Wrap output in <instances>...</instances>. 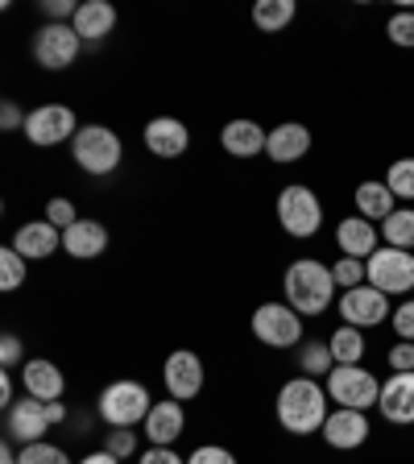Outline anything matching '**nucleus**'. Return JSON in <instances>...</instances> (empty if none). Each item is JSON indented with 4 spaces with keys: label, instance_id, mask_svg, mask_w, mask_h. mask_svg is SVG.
<instances>
[{
    "label": "nucleus",
    "instance_id": "14",
    "mask_svg": "<svg viewBox=\"0 0 414 464\" xmlns=\"http://www.w3.org/2000/svg\"><path fill=\"white\" fill-rule=\"evenodd\" d=\"M377 411L394 427H414V373H390L381 382Z\"/></svg>",
    "mask_w": 414,
    "mask_h": 464
},
{
    "label": "nucleus",
    "instance_id": "45",
    "mask_svg": "<svg viewBox=\"0 0 414 464\" xmlns=\"http://www.w3.org/2000/svg\"><path fill=\"white\" fill-rule=\"evenodd\" d=\"M79 464H120V456H112V452H91V456H83Z\"/></svg>",
    "mask_w": 414,
    "mask_h": 464
},
{
    "label": "nucleus",
    "instance_id": "18",
    "mask_svg": "<svg viewBox=\"0 0 414 464\" xmlns=\"http://www.w3.org/2000/svg\"><path fill=\"white\" fill-rule=\"evenodd\" d=\"M265 154H270L278 166H290V162H299V158H307L311 154V129L299 125V121H286V125L270 129Z\"/></svg>",
    "mask_w": 414,
    "mask_h": 464
},
{
    "label": "nucleus",
    "instance_id": "23",
    "mask_svg": "<svg viewBox=\"0 0 414 464\" xmlns=\"http://www.w3.org/2000/svg\"><path fill=\"white\" fill-rule=\"evenodd\" d=\"M63 249L71 253V257L87 261V257H100V253L108 249V228L100 220H79L71 224L67 232H63Z\"/></svg>",
    "mask_w": 414,
    "mask_h": 464
},
{
    "label": "nucleus",
    "instance_id": "13",
    "mask_svg": "<svg viewBox=\"0 0 414 464\" xmlns=\"http://www.w3.org/2000/svg\"><path fill=\"white\" fill-rule=\"evenodd\" d=\"M162 377H166V390H170L174 402H191L203 390V361L195 357L191 348H178V353L166 357Z\"/></svg>",
    "mask_w": 414,
    "mask_h": 464
},
{
    "label": "nucleus",
    "instance_id": "43",
    "mask_svg": "<svg viewBox=\"0 0 414 464\" xmlns=\"http://www.w3.org/2000/svg\"><path fill=\"white\" fill-rule=\"evenodd\" d=\"M75 13H79V5H71V0H46V17L50 21H75Z\"/></svg>",
    "mask_w": 414,
    "mask_h": 464
},
{
    "label": "nucleus",
    "instance_id": "17",
    "mask_svg": "<svg viewBox=\"0 0 414 464\" xmlns=\"http://www.w3.org/2000/svg\"><path fill=\"white\" fill-rule=\"evenodd\" d=\"M187 145H191V133L178 116H154L149 125H145V150L154 158H178L187 154Z\"/></svg>",
    "mask_w": 414,
    "mask_h": 464
},
{
    "label": "nucleus",
    "instance_id": "44",
    "mask_svg": "<svg viewBox=\"0 0 414 464\" xmlns=\"http://www.w3.org/2000/svg\"><path fill=\"white\" fill-rule=\"evenodd\" d=\"M0 406H5V411L13 406V377H9V373L0 377Z\"/></svg>",
    "mask_w": 414,
    "mask_h": 464
},
{
    "label": "nucleus",
    "instance_id": "21",
    "mask_svg": "<svg viewBox=\"0 0 414 464\" xmlns=\"http://www.w3.org/2000/svg\"><path fill=\"white\" fill-rule=\"evenodd\" d=\"M265 141H270V133H265L257 121H228V125L220 129L224 154H232V158H257V154H265Z\"/></svg>",
    "mask_w": 414,
    "mask_h": 464
},
{
    "label": "nucleus",
    "instance_id": "32",
    "mask_svg": "<svg viewBox=\"0 0 414 464\" xmlns=\"http://www.w3.org/2000/svg\"><path fill=\"white\" fill-rule=\"evenodd\" d=\"M21 464H71V456L63 452L58 444H46V440H38V444H25V448H21Z\"/></svg>",
    "mask_w": 414,
    "mask_h": 464
},
{
    "label": "nucleus",
    "instance_id": "24",
    "mask_svg": "<svg viewBox=\"0 0 414 464\" xmlns=\"http://www.w3.org/2000/svg\"><path fill=\"white\" fill-rule=\"evenodd\" d=\"M394 212H398V199H394V191L386 187V179H365V183L357 187V216L381 224V220H390Z\"/></svg>",
    "mask_w": 414,
    "mask_h": 464
},
{
    "label": "nucleus",
    "instance_id": "35",
    "mask_svg": "<svg viewBox=\"0 0 414 464\" xmlns=\"http://www.w3.org/2000/svg\"><path fill=\"white\" fill-rule=\"evenodd\" d=\"M46 220L54 224L58 232H67L71 224H79V216H75V203H71V199H63V195H54V199L46 203Z\"/></svg>",
    "mask_w": 414,
    "mask_h": 464
},
{
    "label": "nucleus",
    "instance_id": "40",
    "mask_svg": "<svg viewBox=\"0 0 414 464\" xmlns=\"http://www.w3.org/2000/svg\"><path fill=\"white\" fill-rule=\"evenodd\" d=\"M104 452H112V456H133L137 452V435L129 431V427H116L112 435H108V448Z\"/></svg>",
    "mask_w": 414,
    "mask_h": 464
},
{
    "label": "nucleus",
    "instance_id": "29",
    "mask_svg": "<svg viewBox=\"0 0 414 464\" xmlns=\"http://www.w3.org/2000/svg\"><path fill=\"white\" fill-rule=\"evenodd\" d=\"M381 241L394 249H414V208H398L390 220H381Z\"/></svg>",
    "mask_w": 414,
    "mask_h": 464
},
{
    "label": "nucleus",
    "instance_id": "3",
    "mask_svg": "<svg viewBox=\"0 0 414 464\" xmlns=\"http://www.w3.org/2000/svg\"><path fill=\"white\" fill-rule=\"evenodd\" d=\"M71 154H75V162L83 166L87 174L104 179V174H112L116 166H120L125 145H120V137H116L108 125H83L75 137H71Z\"/></svg>",
    "mask_w": 414,
    "mask_h": 464
},
{
    "label": "nucleus",
    "instance_id": "38",
    "mask_svg": "<svg viewBox=\"0 0 414 464\" xmlns=\"http://www.w3.org/2000/svg\"><path fill=\"white\" fill-rule=\"evenodd\" d=\"M187 464H236V456L228 448H216V444H203L187 456Z\"/></svg>",
    "mask_w": 414,
    "mask_h": 464
},
{
    "label": "nucleus",
    "instance_id": "2",
    "mask_svg": "<svg viewBox=\"0 0 414 464\" xmlns=\"http://www.w3.org/2000/svg\"><path fill=\"white\" fill-rule=\"evenodd\" d=\"M282 290H286V303L299 311V315H323L340 286H336V278H332V266H323V261H315V257H299V261H290L286 278H282Z\"/></svg>",
    "mask_w": 414,
    "mask_h": 464
},
{
    "label": "nucleus",
    "instance_id": "34",
    "mask_svg": "<svg viewBox=\"0 0 414 464\" xmlns=\"http://www.w3.org/2000/svg\"><path fill=\"white\" fill-rule=\"evenodd\" d=\"M332 278H336L340 290H352V286H365V261L357 257H340L332 266Z\"/></svg>",
    "mask_w": 414,
    "mask_h": 464
},
{
    "label": "nucleus",
    "instance_id": "27",
    "mask_svg": "<svg viewBox=\"0 0 414 464\" xmlns=\"http://www.w3.org/2000/svg\"><path fill=\"white\" fill-rule=\"evenodd\" d=\"M328 348H332V357H336V365H361V361H365V332L340 324V328L332 332Z\"/></svg>",
    "mask_w": 414,
    "mask_h": 464
},
{
    "label": "nucleus",
    "instance_id": "36",
    "mask_svg": "<svg viewBox=\"0 0 414 464\" xmlns=\"http://www.w3.org/2000/svg\"><path fill=\"white\" fill-rule=\"evenodd\" d=\"M390 328H394L398 340H410V344H414V299L398 303L394 315H390Z\"/></svg>",
    "mask_w": 414,
    "mask_h": 464
},
{
    "label": "nucleus",
    "instance_id": "9",
    "mask_svg": "<svg viewBox=\"0 0 414 464\" xmlns=\"http://www.w3.org/2000/svg\"><path fill=\"white\" fill-rule=\"evenodd\" d=\"M83 38L75 34V25L67 21H46V25L34 34V58H38L42 71H67L79 58Z\"/></svg>",
    "mask_w": 414,
    "mask_h": 464
},
{
    "label": "nucleus",
    "instance_id": "5",
    "mask_svg": "<svg viewBox=\"0 0 414 464\" xmlns=\"http://www.w3.org/2000/svg\"><path fill=\"white\" fill-rule=\"evenodd\" d=\"M154 402H149V390L141 382H112V386L100 394V419L108 427H137L149 419Z\"/></svg>",
    "mask_w": 414,
    "mask_h": 464
},
{
    "label": "nucleus",
    "instance_id": "16",
    "mask_svg": "<svg viewBox=\"0 0 414 464\" xmlns=\"http://www.w3.org/2000/svg\"><path fill=\"white\" fill-rule=\"evenodd\" d=\"M369 419L365 411H348V406H336L328 415V423H323V440H328L336 452H352V448H361L369 440Z\"/></svg>",
    "mask_w": 414,
    "mask_h": 464
},
{
    "label": "nucleus",
    "instance_id": "26",
    "mask_svg": "<svg viewBox=\"0 0 414 464\" xmlns=\"http://www.w3.org/2000/svg\"><path fill=\"white\" fill-rule=\"evenodd\" d=\"M294 13H299L294 0H257V5H253V25H257L261 34H282V29L294 21Z\"/></svg>",
    "mask_w": 414,
    "mask_h": 464
},
{
    "label": "nucleus",
    "instance_id": "19",
    "mask_svg": "<svg viewBox=\"0 0 414 464\" xmlns=\"http://www.w3.org/2000/svg\"><path fill=\"white\" fill-rule=\"evenodd\" d=\"M21 377H25V394L29 398H42V402H58V398H63V390H67L63 369H58L54 361H46V357L25 361V365H21Z\"/></svg>",
    "mask_w": 414,
    "mask_h": 464
},
{
    "label": "nucleus",
    "instance_id": "25",
    "mask_svg": "<svg viewBox=\"0 0 414 464\" xmlns=\"http://www.w3.org/2000/svg\"><path fill=\"white\" fill-rule=\"evenodd\" d=\"M71 25H75V34H79L83 42H100V38H108V34H112L116 9L108 5V0H83Z\"/></svg>",
    "mask_w": 414,
    "mask_h": 464
},
{
    "label": "nucleus",
    "instance_id": "46",
    "mask_svg": "<svg viewBox=\"0 0 414 464\" xmlns=\"http://www.w3.org/2000/svg\"><path fill=\"white\" fill-rule=\"evenodd\" d=\"M46 415H50V423H63V419H67V406H63V402H46Z\"/></svg>",
    "mask_w": 414,
    "mask_h": 464
},
{
    "label": "nucleus",
    "instance_id": "6",
    "mask_svg": "<svg viewBox=\"0 0 414 464\" xmlns=\"http://www.w3.org/2000/svg\"><path fill=\"white\" fill-rule=\"evenodd\" d=\"M365 282L377 286L381 295H410L414 290V253L381 245V249L365 261Z\"/></svg>",
    "mask_w": 414,
    "mask_h": 464
},
{
    "label": "nucleus",
    "instance_id": "22",
    "mask_svg": "<svg viewBox=\"0 0 414 464\" xmlns=\"http://www.w3.org/2000/svg\"><path fill=\"white\" fill-rule=\"evenodd\" d=\"M183 402H158L154 411H149V419H145V435H149V444L154 448H170L178 435H183Z\"/></svg>",
    "mask_w": 414,
    "mask_h": 464
},
{
    "label": "nucleus",
    "instance_id": "39",
    "mask_svg": "<svg viewBox=\"0 0 414 464\" xmlns=\"http://www.w3.org/2000/svg\"><path fill=\"white\" fill-rule=\"evenodd\" d=\"M0 365H5V373L17 365H25V353H21V340L13 336V332H5V340H0Z\"/></svg>",
    "mask_w": 414,
    "mask_h": 464
},
{
    "label": "nucleus",
    "instance_id": "33",
    "mask_svg": "<svg viewBox=\"0 0 414 464\" xmlns=\"http://www.w3.org/2000/svg\"><path fill=\"white\" fill-rule=\"evenodd\" d=\"M386 34H390V42H394V46L410 50L414 46V9H398L394 17L386 21Z\"/></svg>",
    "mask_w": 414,
    "mask_h": 464
},
{
    "label": "nucleus",
    "instance_id": "8",
    "mask_svg": "<svg viewBox=\"0 0 414 464\" xmlns=\"http://www.w3.org/2000/svg\"><path fill=\"white\" fill-rule=\"evenodd\" d=\"M253 336L265 348H294L303 344V315L290 303H261L249 319Z\"/></svg>",
    "mask_w": 414,
    "mask_h": 464
},
{
    "label": "nucleus",
    "instance_id": "31",
    "mask_svg": "<svg viewBox=\"0 0 414 464\" xmlns=\"http://www.w3.org/2000/svg\"><path fill=\"white\" fill-rule=\"evenodd\" d=\"M386 187L394 191V199H414V158H398L386 170Z\"/></svg>",
    "mask_w": 414,
    "mask_h": 464
},
{
    "label": "nucleus",
    "instance_id": "11",
    "mask_svg": "<svg viewBox=\"0 0 414 464\" xmlns=\"http://www.w3.org/2000/svg\"><path fill=\"white\" fill-rule=\"evenodd\" d=\"M75 133H79V125H75V112H71L67 104H42V108H34L25 121V137L34 145H58Z\"/></svg>",
    "mask_w": 414,
    "mask_h": 464
},
{
    "label": "nucleus",
    "instance_id": "28",
    "mask_svg": "<svg viewBox=\"0 0 414 464\" xmlns=\"http://www.w3.org/2000/svg\"><path fill=\"white\" fill-rule=\"evenodd\" d=\"M299 369L303 377H328L332 369H336V357H332V348L323 344V340H303L299 344Z\"/></svg>",
    "mask_w": 414,
    "mask_h": 464
},
{
    "label": "nucleus",
    "instance_id": "1",
    "mask_svg": "<svg viewBox=\"0 0 414 464\" xmlns=\"http://www.w3.org/2000/svg\"><path fill=\"white\" fill-rule=\"evenodd\" d=\"M328 386L315 382V377H290L286 386L278 390L274 398V411H278V423L282 431L290 435H311V431H323L328 423Z\"/></svg>",
    "mask_w": 414,
    "mask_h": 464
},
{
    "label": "nucleus",
    "instance_id": "20",
    "mask_svg": "<svg viewBox=\"0 0 414 464\" xmlns=\"http://www.w3.org/2000/svg\"><path fill=\"white\" fill-rule=\"evenodd\" d=\"M58 245H63V232H58L50 220H29V224H21V228L13 232V249H17L25 261L50 257Z\"/></svg>",
    "mask_w": 414,
    "mask_h": 464
},
{
    "label": "nucleus",
    "instance_id": "12",
    "mask_svg": "<svg viewBox=\"0 0 414 464\" xmlns=\"http://www.w3.org/2000/svg\"><path fill=\"white\" fill-rule=\"evenodd\" d=\"M50 427L54 423H50L46 402H42V398H17V402L5 411V431H9V440H17L21 448L38 444Z\"/></svg>",
    "mask_w": 414,
    "mask_h": 464
},
{
    "label": "nucleus",
    "instance_id": "4",
    "mask_svg": "<svg viewBox=\"0 0 414 464\" xmlns=\"http://www.w3.org/2000/svg\"><path fill=\"white\" fill-rule=\"evenodd\" d=\"M278 224H282V232L294 237V241L315 237L319 224H323V203H319V195L303 183L282 187L278 191Z\"/></svg>",
    "mask_w": 414,
    "mask_h": 464
},
{
    "label": "nucleus",
    "instance_id": "42",
    "mask_svg": "<svg viewBox=\"0 0 414 464\" xmlns=\"http://www.w3.org/2000/svg\"><path fill=\"white\" fill-rule=\"evenodd\" d=\"M29 116H21V108L13 104V100H5V108H0V129L5 133H13V129H25Z\"/></svg>",
    "mask_w": 414,
    "mask_h": 464
},
{
    "label": "nucleus",
    "instance_id": "30",
    "mask_svg": "<svg viewBox=\"0 0 414 464\" xmlns=\"http://www.w3.org/2000/svg\"><path fill=\"white\" fill-rule=\"evenodd\" d=\"M25 286V257H21L13 245L0 249V290H17Z\"/></svg>",
    "mask_w": 414,
    "mask_h": 464
},
{
    "label": "nucleus",
    "instance_id": "41",
    "mask_svg": "<svg viewBox=\"0 0 414 464\" xmlns=\"http://www.w3.org/2000/svg\"><path fill=\"white\" fill-rule=\"evenodd\" d=\"M141 464H187V460L174 452V448H154V444H149L141 452Z\"/></svg>",
    "mask_w": 414,
    "mask_h": 464
},
{
    "label": "nucleus",
    "instance_id": "7",
    "mask_svg": "<svg viewBox=\"0 0 414 464\" xmlns=\"http://www.w3.org/2000/svg\"><path fill=\"white\" fill-rule=\"evenodd\" d=\"M328 398L348 411H373L381 398V382L365 365H336L328 373Z\"/></svg>",
    "mask_w": 414,
    "mask_h": 464
},
{
    "label": "nucleus",
    "instance_id": "10",
    "mask_svg": "<svg viewBox=\"0 0 414 464\" xmlns=\"http://www.w3.org/2000/svg\"><path fill=\"white\" fill-rule=\"evenodd\" d=\"M340 319H344L348 328H377V324H386L394 311H390V295H381L377 286H352L340 295Z\"/></svg>",
    "mask_w": 414,
    "mask_h": 464
},
{
    "label": "nucleus",
    "instance_id": "37",
    "mask_svg": "<svg viewBox=\"0 0 414 464\" xmlns=\"http://www.w3.org/2000/svg\"><path fill=\"white\" fill-rule=\"evenodd\" d=\"M386 361H390V373H414V344L410 340H398Z\"/></svg>",
    "mask_w": 414,
    "mask_h": 464
},
{
    "label": "nucleus",
    "instance_id": "15",
    "mask_svg": "<svg viewBox=\"0 0 414 464\" xmlns=\"http://www.w3.org/2000/svg\"><path fill=\"white\" fill-rule=\"evenodd\" d=\"M336 245L344 257H357V261H369L377 249H381V228L365 216H344L336 224Z\"/></svg>",
    "mask_w": 414,
    "mask_h": 464
}]
</instances>
